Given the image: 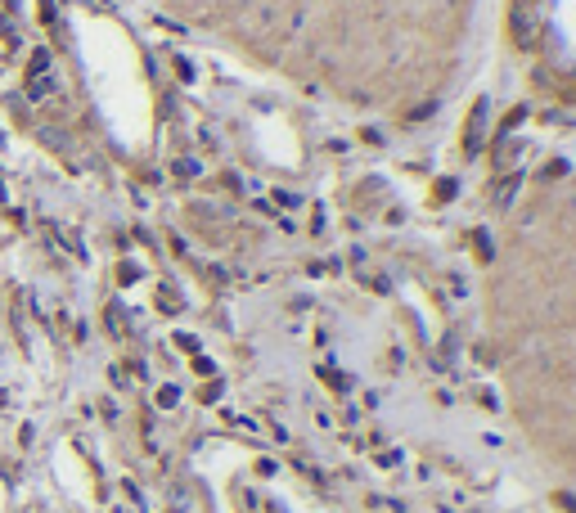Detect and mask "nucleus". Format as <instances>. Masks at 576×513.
I'll return each instance as SVG.
<instances>
[]
</instances>
